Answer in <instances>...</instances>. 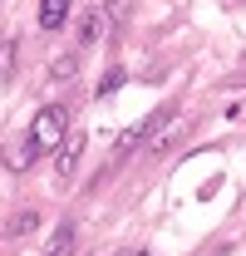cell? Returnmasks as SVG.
Returning a JSON list of instances; mask_svg holds the SVG:
<instances>
[{
	"label": "cell",
	"mask_w": 246,
	"mask_h": 256,
	"mask_svg": "<svg viewBox=\"0 0 246 256\" xmlns=\"http://www.w3.org/2000/svg\"><path fill=\"white\" fill-rule=\"evenodd\" d=\"M64 138H69V108H64V104H44V108L30 118L25 153L15 158L10 172H20V162H34V158H44V153H54V148H64Z\"/></svg>",
	"instance_id": "cell-1"
},
{
	"label": "cell",
	"mask_w": 246,
	"mask_h": 256,
	"mask_svg": "<svg viewBox=\"0 0 246 256\" xmlns=\"http://www.w3.org/2000/svg\"><path fill=\"white\" fill-rule=\"evenodd\" d=\"M108 30H114V25H108L104 5H89V10H79V25H74V50H98Z\"/></svg>",
	"instance_id": "cell-2"
},
{
	"label": "cell",
	"mask_w": 246,
	"mask_h": 256,
	"mask_svg": "<svg viewBox=\"0 0 246 256\" xmlns=\"http://www.w3.org/2000/svg\"><path fill=\"white\" fill-rule=\"evenodd\" d=\"M79 153H84V133L74 128V133L64 138L60 158H54V188H69V182H74V168H79Z\"/></svg>",
	"instance_id": "cell-3"
},
{
	"label": "cell",
	"mask_w": 246,
	"mask_h": 256,
	"mask_svg": "<svg viewBox=\"0 0 246 256\" xmlns=\"http://www.w3.org/2000/svg\"><path fill=\"white\" fill-rule=\"evenodd\" d=\"M69 10H74V0H40V25L44 30H64Z\"/></svg>",
	"instance_id": "cell-4"
},
{
	"label": "cell",
	"mask_w": 246,
	"mask_h": 256,
	"mask_svg": "<svg viewBox=\"0 0 246 256\" xmlns=\"http://www.w3.org/2000/svg\"><path fill=\"white\" fill-rule=\"evenodd\" d=\"M34 226H40V207H25V212H15V217H10V226H5V242H10V246H15V242H25Z\"/></svg>",
	"instance_id": "cell-5"
},
{
	"label": "cell",
	"mask_w": 246,
	"mask_h": 256,
	"mask_svg": "<svg viewBox=\"0 0 246 256\" xmlns=\"http://www.w3.org/2000/svg\"><path fill=\"white\" fill-rule=\"evenodd\" d=\"M178 138H182V114H178L168 128H158V133H153V143H148V158H162V153H168Z\"/></svg>",
	"instance_id": "cell-6"
},
{
	"label": "cell",
	"mask_w": 246,
	"mask_h": 256,
	"mask_svg": "<svg viewBox=\"0 0 246 256\" xmlns=\"http://www.w3.org/2000/svg\"><path fill=\"white\" fill-rule=\"evenodd\" d=\"M44 256H74V222H64L54 236H50V246H44Z\"/></svg>",
	"instance_id": "cell-7"
},
{
	"label": "cell",
	"mask_w": 246,
	"mask_h": 256,
	"mask_svg": "<svg viewBox=\"0 0 246 256\" xmlns=\"http://www.w3.org/2000/svg\"><path fill=\"white\" fill-rule=\"evenodd\" d=\"M74 74H79V50H69V54H60V60L50 64V79H54V84L74 79Z\"/></svg>",
	"instance_id": "cell-8"
},
{
	"label": "cell",
	"mask_w": 246,
	"mask_h": 256,
	"mask_svg": "<svg viewBox=\"0 0 246 256\" xmlns=\"http://www.w3.org/2000/svg\"><path fill=\"white\" fill-rule=\"evenodd\" d=\"M104 15H108V25L118 30V25H128V15H133V0H104Z\"/></svg>",
	"instance_id": "cell-9"
},
{
	"label": "cell",
	"mask_w": 246,
	"mask_h": 256,
	"mask_svg": "<svg viewBox=\"0 0 246 256\" xmlns=\"http://www.w3.org/2000/svg\"><path fill=\"white\" fill-rule=\"evenodd\" d=\"M118 84H123V69H108V74H104V84H98V98H108Z\"/></svg>",
	"instance_id": "cell-10"
},
{
	"label": "cell",
	"mask_w": 246,
	"mask_h": 256,
	"mask_svg": "<svg viewBox=\"0 0 246 256\" xmlns=\"http://www.w3.org/2000/svg\"><path fill=\"white\" fill-rule=\"evenodd\" d=\"M15 50H20V44H15V40H10V44H5V79H10V74H15Z\"/></svg>",
	"instance_id": "cell-11"
},
{
	"label": "cell",
	"mask_w": 246,
	"mask_h": 256,
	"mask_svg": "<svg viewBox=\"0 0 246 256\" xmlns=\"http://www.w3.org/2000/svg\"><path fill=\"white\" fill-rule=\"evenodd\" d=\"M133 256H153V252H133Z\"/></svg>",
	"instance_id": "cell-12"
}]
</instances>
